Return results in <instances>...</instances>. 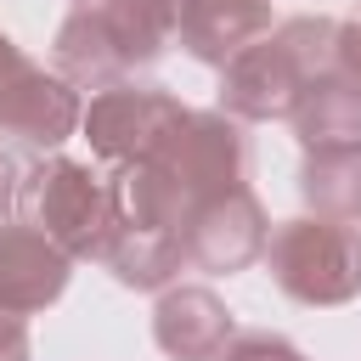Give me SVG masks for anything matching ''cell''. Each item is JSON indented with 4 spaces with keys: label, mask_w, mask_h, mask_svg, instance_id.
Instances as JSON below:
<instances>
[{
    "label": "cell",
    "mask_w": 361,
    "mask_h": 361,
    "mask_svg": "<svg viewBox=\"0 0 361 361\" xmlns=\"http://www.w3.org/2000/svg\"><path fill=\"white\" fill-rule=\"evenodd\" d=\"M338 68V23L333 17H288L248 39L231 62H220V113L243 124L288 118L322 73Z\"/></svg>",
    "instance_id": "cell-1"
},
{
    "label": "cell",
    "mask_w": 361,
    "mask_h": 361,
    "mask_svg": "<svg viewBox=\"0 0 361 361\" xmlns=\"http://www.w3.org/2000/svg\"><path fill=\"white\" fill-rule=\"evenodd\" d=\"M265 271L271 282L310 310H333L361 299V231L350 220H327V214H293L282 226H271L265 237Z\"/></svg>",
    "instance_id": "cell-2"
},
{
    "label": "cell",
    "mask_w": 361,
    "mask_h": 361,
    "mask_svg": "<svg viewBox=\"0 0 361 361\" xmlns=\"http://www.w3.org/2000/svg\"><path fill=\"white\" fill-rule=\"evenodd\" d=\"M17 214L34 231H45L68 259H102V248L113 237L107 175H96L79 158H62V152H39V164L23 169V180H17Z\"/></svg>",
    "instance_id": "cell-3"
},
{
    "label": "cell",
    "mask_w": 361,
    "mask_h": 361,
    "mask_svg": "<svg viewBox=\"0 0 361 361\" xmlns=\"http://www.w3.org/2000/svg\"><path fill=\"white\" fill-rule=\"evenodd\" d=\"M248 158H254V147L243 135V118H231L220 107H186L180 124L152 152V164H164V175L180 186L186 214L220 192L248 186Z\"/></svg>",
    "instance_id": "cell-4"
},
{
    "label": "cell",
    "mask_w": 361,
    "mask_h": 361,
    "mask_svg": "<svg viewBox=\"0 0 361 361\" xmlns=\"http://www.w3.org/2000/svg\"><path fill=\"white\" fill-rule=\"evenodd\" d=\"M180 102L164 90V85H107L85 102V118H79V135L90 141V152L102 164H141L164 147V135L180 124Z\"/></svg>",
    "instance_id": "cell-5"
},
{
    "label": "cell",
    "mask_w": 361,
    "mask_h": 361,
    "mask_svg": "<svg viewBox=\"0 0 361 361\" xmlns=\"http://www.w3.org/2000/svg\"><path fill=\"white\" fill-rule=\"evenodd\" d=\"M265 237H271V220L259 209V197L248 186L237 192H220L209 203H197L180 226V248H186V265L197 271H248L259 254H265Z\"/></svg>",
    "instance_id": "cell-6"
},
{
    "label": "cell",
    "mask_w": 361,
    "mask_h": 361,
    "mask_svg": "<svg viewBox=\"0 0 361 361\" xmlns=\"http://www.w3.org/2000/svg\"><path fill=\"white\" fill-rule=\"evenodd\" d=\"M79 118H85V96L56 68L39 62H28L0 96V135L28 152H56L68 135H79Z\"/></svg>",
    "instance_id": "cell-7"
},
{
    "label": "cell",
    "mask_w": 361,
    "mask_h": 361,
    "mask_svg": "<svg viewBox=\"0 0 361 361\" xmlns=\"http://www.w3.org/2000/svg\"><path fill=\"white\" fill-rule=\"evenodd\" d=\"M73 259L28 220H0V310L39 316L68 293Z\"/></svg>",
    "instance_id": "cell-8"
},
{
    "label": "cell",
    "mask_w": 361,
    "mask_h": 361,
    "mask_svg": "<svg viewBox=\"0 0 361 361\" xmlns=\"http://www.w3.org/2000/svg\"><path fill=\"white\" fill-rule=\"evenodd\" d=\"M231 310L214 288L197 282H169L158 288L152 305V344L169 361H220V350L231 344Z\"/></svg>",
    "instance_id": "cell-9"
},
{
    "label": "cell",
    "mask_w": 361,
    "mask_h": 361,
    "mask_svg": "<svg viewBox=\"0 0 361 361\" xmlns=\"http://www.w3.org/2000/svg\"><path fill=\"white\" fill-rule=\"evenodd\" d=\"M265 28H271V0H180L175 39L186 45V56L220 68Z\"/></svg>",
    "instance_id": "cell-10"
},
{
    "label": "cell",
    "mask_w": 361,
    "mask_h": 361,
    "mask_svg": "<svg viewBox=\"0 0 361 361\" xmlns=\"http://www.w3.org/2000/svg\"><path fill=\"white\" fill-rule=\"evenodd\" d=\"M288 124L305 152H361V85L344 79L338 68L322 73L316 85H305Z\"/></svg>",
    "instance_id": "cell-11"
},
{
    "label": "cell",
    "mask_w": 361,
    "mask_h": 361,
    "mask_svg": "<svg viewBox=\"0 0 361 361\" xmlns=\"http://www.w3.org/2000/svg\"><path fill=\"white\" fill-rule=\"evenodd\" d=\"M51 62H56V73H62L73 90H107V85L130 79V68L118 62V51H113L107 23H102L96 6H73V11L62 17V28H56V39H51Z\"/></svg>",
    "instance_id": "cell-12"
},
{
    "label": "cell",
    "mask_w": 361,
    "mask_h": 361,
    "mask_svg": "<svg viewBox=\"0 0 361 361\" xmlns=\"http://www.w3.org/2000/svg\"><path fill=\"white\" fill-rule=\"evenodd\" d=\"M102 23H107V39L118 51V62L135 73V68H152L169 45H175V23H180V0H102L96 6Z\"/></svg>",
    "instance_id": "cell-13"
},
{
    "label": "cell",
    "mask_w": 361,
    "mask_h": 361,
    "mask_svg": "<svg viewBox=\"0 0 361 361\" xmlns=\"http://www.w3.org/2000/svg\"><path fill=\"white\" fill-rule=\"evenodd\" d=\"M102 265L135 288V293H158L180 276L186 265V248H180V231H135V226H113L107 248H102Z\"/></svg>",
    "instance_id": "cell-14"
},
{
    "label": "cell",
    "mask_w": 361,
    "mask_h": 361,
    "mask_svg": "<svg viewBox=\"0 0 361 361\" xmlns=\"http://www.w3.org/2000/svg\"><path fill=\"white\" fill-rule=\"evenodd\" d=\"M299 197L310 203V214L355 220L361 214V152H305Z\"/></svg>",
    "instance_id": "cell-15"
},
{
    "label": "cell",
    "mask_w": 361,
    "mask_h": 361,
    "mask_svg": "<svg viewBox=\"0 0 361 361\" xmlns=\"http://www.w3.org/2000/svg\"><path fill=\"white\" fill-rule=\"evenodd\" d=\"M220 361H310V355H305L293 338L254 327V333H231V344L220 350Z\"/></svg>",
    "instance_id": "cell-16"
},
{
    "label": "cell",
    "mask_w": 361,
    "mask_h": 361,
    "mask_svg": "<svg viewBox=\"0 0 361 361\" xmlns=\"http://www.w3.org/2000/svg\"><path fill=\"white\" fill-rule=\"evenodd\" d=\"M34 355V338H28V322L0 310V361H28Z\"/></svg>",
    "instance_id": "cell-17"
},
{
    "label": "cell",
    "mask_w": 361,
    "mask_h": 361,
    "mask_svg": "<svg viewBox=\"0 0 361 361\" xmlns=\"http://www.w3.org/2000/svg\"><path fill=\"white\" fill-rule=\"evenodd\" d=\"M338 73L361 85V17L338 23Z\"/></svg>",
    "instance_id": "cell-18"
},
{
    "label": "cell",
    "mask_w": 361,
    "mask_h": 361,
    "mask_svg": "<svg viewBox=\"0 0 361 361\" xmlns=\"http://www.w3.org/2000/svg\"><path fill=\"white\" fill-rule=\"evenodd\" d=\"M23 68H28V56H23V45H17V39H11L6 28H0V96H6V85H11V79H17Z\"/></svg>",
    "instance_id": "cell-19"
},
{
    "label": "cell",
    "mask_w": 361,
    "mask_h": 361,
    "mask_svg": "<svg viewBox=\"0 0 361 361\" xmlns=\"http://www.w3.org/2000/svg\"><path fill=\"white\" fill-rule=\"evenodd\" d=\"M17 164H11V152L0 147V220H11V209H17Z\"/></svg>",
    "instance_id": "cell-20"
},
{
    "label": "cell",
    "mask_w": 361,
    "mask_h": 361,
    "mask_svg": "<svg viewBox=\"0 0 361 361\" xmlns=\"http://www.w3.org/2000/svg\"><path fill=\"white\" fill-rule=\"evenodd\" d=\"M73 6H102V0H73Z\"/></svg>",
    "instance_id": "cell-21"
}]
</instances>
